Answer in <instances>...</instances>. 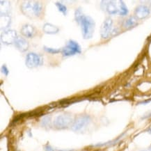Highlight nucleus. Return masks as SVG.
I'll list each match as a JSON object with an SVG mask.
<instances>
[{
  "label": "nucleus",
  "instance_id": "obj_1",
  "mask_svg": "<svg viewBox=\"0 0 151 151\" xmlns=\"http://www.w3.org/2000/svg\"><path fill=\"white\" fill-rule=\"evenodd\" d=\"M21 10L25 15L29 17H38L42 12L41 4L36 1H27L21 6Z\"/></svg>",
  "mask_w": 151,
  "mask_h": 151
},
{
  "label": "nucleus",
  "instance_id": "obj_2",
  "mask_svg": "<svg viewBox=\"0 0 151 151\" xmlns=\"http://www.w3.org/2000/svg\"><path fill=\"white\" fill-rule=\"evenodd\" d=\"M79 24L81 25L83 37L85 39H89L93 36L95 29V22L91 17L83 15Z\"/></svg>",
  "mask_w": 151,
  "mask_h": 151
},
{
  "label": "nucleus",
  "instance_id": "obj_3",
  "mask_svg": "<svg viewBox=\"0 0 151 151\" xmlns=\"http://www.w3.org/2000/svg\"><path fill=\"white\" fill-rule=\"evenodd\" d=\"M73 118L68 114H62L58 116L54 121V126L57 129H65L73 123Z\"/></svg>",
  "mask_w": 151,
  "mask_h": 151
},
{
  "label": "nucleus",
  "instance_id": "obj_4",
  "mask_svg": "<svg viewBox=\"0 0 151 151\" xmlns=\"http://www.w3.org/2000/svg\"><path fill=\"white\" fill-rule=\"evenodd\" d=\"M82 50L78 43L74 40H70L68 42L66 46L61 50V54L63 57H70L76 54H80Z\"/></svg>",
  "mask_w": 151,
  "mask_h": 151
},
{
  "label": "nucleus",
  "instance_id": "obj_5",
  "mask_svg": "<svg viewBox=\"0 0 151 151\" xmlns=\"http://www.w3.org/2000/svg\"><path fill=\"white\" fill-rule=\"evenodd\" d=\"M25 63L29 68H34L42 65L43 59L39 55L36 53H29L27 55Z\"/></svg>",
  "mask_w": 151,
  "mask_h": 151
},
{
  "label": "nucleus",
  "instance_id": "obj_6",
  "mask_svg": "<svg viewBox=\"0 0 151 151\" xmlns=\"http://www.w3.org/2000/svg\"><path fill=\"white\" fill-rule=\"evenodd\" d=\"M91 121V118L88 116H81L75 119V121L73 122V125H71V129L73 131L77 132L81 130L87 125Z\"/></svg>",
  "mask_w": 151,
  "mask_h": 151
},
{
  "label": "nucleus",
  "instance_id": "obj_7",
  "mask_svg": "<svg viewBox=\"0 0 151 151\" xmlns=\"http://www.w3.org/2000/svg\"><path fill=\"white\" fill-rule=\"evenodd\" d=\"M112 24L113 22L111 18H106L102 24L100 29V35L104 39H106L109 37L112 31Z\"/></svg>",
  "mask_w": 151,
  "mask_h": 151
},
{
  "label": "nucleus",
  "instance_id": "obj_8",
  "mask_svg": "<svg viewBox=\"0 0 151 151\" xmlns=\"http://www.w3.org/2000/svg\"><path fill=\"white\" fill-rule=\"evenodd\" d=\"M17 37L18 36H17V33L15 32V31L9 30L1 34V40L3 43L11 45V44L14 43Z\"/></svg>",
  "mask_w": 151,
  "mask_h": 151
},
{
  "label": "nucleus",
  "instance_id": "obj_9",
  "mask_svg": "<svg viewBox=\"0 0 151 151\" xmlns=\"http://www.w3.org/2000/svg\"><path fill=\"white\" fill-rule=\"evenodd\" d=\"M150 14V9L148 7L144 5H140L137 6L135 9L134 15L137 19L142 20L146 18Z\"/></svg>",
  "mask_w": 151,
  "mask_h": 151
},
{
  "label": "nucleus",
  "instance_id": "obj_10",
  "mask_svg": "<svg viewBox=\"0 0 151 151\" xmlns=\"http://www.w3.org/2000/svg\"><path fill=\"white\" fill-rule=\"evenodd\" d=\"M104 7L102 8L103 10H105L107 11L109 14L111 15H115L119 13V8L116 5V4L114 1H102L101 6H103Z\"/></svg>",
  "mask_w": 151,
  "mask_h": 151
},
{
  "label": "nucleus",
  "instance_id": "obj_11",
  "mask_svg": "<svg viewBox=\"0 0 151 151\" xmlns=\"http://www.w3.org/2000/svg\"><path fill=\"white\" fill-rule=\"evenodd\" d=\"M21 34L27 38H32L36 34V30L34 27L30 24H25L21 29Z\"/></svg>",
  "mask_w": 151,
  "mask_h": 151
},
{
  "label": "nucleus",
  "instance_id": "obj_12",
  "mask_svg": "<svg viewBox=\"0 0 151 151\" xmlns=\"http://www.w3.org/2000/svg\"><path fill=\"white\" fill-rule=\"evenodd\" d=\"M14 45L21 52L27 51L29 47L28 42L22 37H17L14 42Z\"/></svg>",
  "mask_w": 151,
  "mask_h": 151
},
{
  "label": "nucleus",
  "instance_id": "obj_13",
  "mask_svg": "<svg viewBox=\"0 0 151 151\" xmlns=\"http://www.w3.org/2000/svg\"><path fill=\"white\" fill-rule=\"evenodd\" d=\"M137 24V20L135 17H129L123 22V26L125 29H130L134 27Z\"/></svg>",
  "mask_w": 151,
  "mask_h": 151
},
{
  "label": "nucleus",
  "instance_id": "obj_14",
  "mask_svg": "<svg viewBox=\"0 0 151 151\" xmlns=\"http://www.w3.org/2000/svg\"><path fill=\"white\" fill-rule=\"evenodd\" d=\"M42 29H43L44 32L49 34H57V33H58V32L59 31V28L57 27L56 26H54V25L50 24V23H46V24L43 26Z\"/></svg>",
  "mask_w": 151,
  "mask_h": 151
},
{
  "label": "nucleus",
  "instance_id": "obj_15",
  "mask_svg": "<svg viewBox=\"0 0 151 151\" xmlns=\"http://www.w3.org/2000/svg\"><path fill=\"white\" fill-rule=\"evenodd\" d=\"M119 13L121 15H126L128 13V9L123 1H119Z\"/></svg>",
  "mask_w": 151,
  "mask_h": 151
},
{
  "label": "nucleus",
  "instance_id": "obj_16",
  "mask_svg": "<svg viewBox=\"0 0 151 151\" xmlns=\"http://www.w3.org/2000/svg\"><path fill=\"white\" fill-rule=\"evenodd\" d=\"M56 6H57L58 9H59V11H60V12H61L64 15H66L67 8L64 4H63L61 2H57L56 3Z\"/></svg>",
  "mask_w": 151,
  "mask_h": 151
},
{
  "label": "nucleus",
  "instance_id": "obj_17",
  "mask_svg": "<svg viewBox=\"0 0 151 151\" xmlns=\"http://www.w3.org/2000/svg\"><path fill=\"white\" fill-rule=\"evenodd\" d=\"M50 125H51V117L50 116L44 117L42 120V126L47 127H50Z\"/></svg>",
  "mask_w": 151,
  "mask_h": 151
},
{
  "label": "nucleus",
  "instance_id": "obj_18",
  "mask_svg": "<svg viewBox=\"0 0 151 151\" xmlns=\"http://www.w3.org/2000/svg\"><path fill=\"white\" fill-rule=\"evenodd\" d=\"M83 15H84L82 14V11L81 10V9H78L75 11V20H76L78 24H79V22H80V20L83 17Z\"/></svg>",
  "mask_w": 151,
  "mask_h": 151
},
{
  "label": "nucleus",
  "instance_id": "obj_19",
  "mask_svg": "<svg viewBox=\"0 0 151 151\" xmlns=\"http://www.w3.org/2000/svg\"><path fill=\"white\" fill-rule=\"evenodd\" d=\"M44 50H45L46 52H49V53H50V54H52V55H54V54H57V53H59V52H61V50H60L47 47H45V46L44 47Z\"/></svg>",
  "mask_w": 151,
  "mask_h": 151
},
{
  "label": "nucleus",
  "instance_id": "obj_20",
  "mask_svg": "<svg viewBox=\"0 0 151 151\" xmlns=\"http://www.w3.org/2000/svg\"><path fill=\"white\" fill-rule=\"evenodd\" d=\"M1 73H2L4 75H6V76H7V75H9V70H8L7 67L6 66V65H3V66L1 67Z\"/></svg>",
  "mask_w": 151,
  "mask_h": 151
},
{
  "label": "nucleus",
  "instance_id": "obj_21",
  "mask_svg": "<svg viewBox=\"0 0 151 151\" xmlns=\"http://www.w3.org/2000/svg\"><path fill=\"white\" fill-rule=\"evenodd\" d=\"M151 100H147V101H145V102H140V104H146V103H148V102H149Z\"/></svg>",
  "mask_w": 151,
  "mask_h": 151
},
{
  "label": "nucleus",
  "instance_id": "obj_22",
  "mask_svg": "<svg viewBox=\"0 0 151 151\" xmlns=\"http://www.w3.org/2000/svg\"><path fill=\"white\" fill-rule=\"evenodd\" d=\"M141 151H146V150H141Z\"/></svg>",
  "mask_w": 151,
  "mask_h": 151
},
{
  "label": "nucleus",
  "instance_id": "obj_23",
  "mask_svg": "<svg viewBox=\"0 0 151 151\" xmlns=\"http://www.w3.org/2000/svg\"><path fill=\"white\" fill-rule=\"evenodd\" d=\"M150 150H151V147H150Z\"/></svg>",
  "mask_w": 151,
  "mask_h": 151
}]
</instances>
